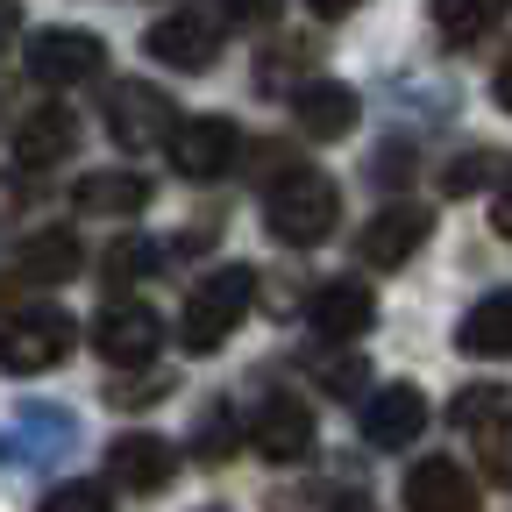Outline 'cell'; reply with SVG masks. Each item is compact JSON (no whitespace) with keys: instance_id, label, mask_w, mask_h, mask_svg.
Returning a JSON list of instances; mask_svg holds the SVG:
<instances>
[{"instance_id":"32","label":"cell","mask_w":512,"mask_h":512,"mask_svg":"<svg viewBox=\"0 0 512 512\" xmlns=\"http://www.w3.org/2000/svg\"><path fill=\"white\" fill-rule=\"evenodd\" d=\"M306 8H313L320 22H342V15H356V8H363V0H306Z\"/></svg>"},{"instance_id":"8","label":"cell","mask_w":512,"mask_h":512,"mask_svg":"<svg viewBox=\"0 0 512 512\" xmlns=\"http://www.w3.org/2000/svg\"><path fill=\"white\" fill-rule=\"evenodd\" d=\"M235 150H242V128L221 121V114H192V121H178V136H171L178 178H221V171H235Z\"/></svg>"},{"instance_id":"14","label":"cell","mask_w":512,"mask_h":512,"mask_svg":"<svg viewBox=\"0 0 512 512\" xmlns=\"http://www.w3.org/2000/svg\"><path fill=\"white\" fill-rule=\"evenodd\" d=\"M306 320H313V335H320V342H356L370 320H377V299H370V285L335 278V285H320V292H313Z\"/></svg>"},{"instance_id":"6","label":"cell","mask_w":512,"mask_h":512,"mask_svg":"<svg viewBox=\"0 0 512 512\" xmlns=\"http://www.w3.org/2000/svg\"><path fill=\"white\" fill-rule=\"evenodd\" d=\"M107 136H114L121 150H150V143L178 136V114H171V100H164L157 86L121 79V86L107 93Z\"/></svg>"},{"instance_id":"17","label":"cell","mask_w":512,"mask_h":512,"mask_svg":"<svg viewBox=\"0 0 512 512\" xmlns=\"http://www.w3.org/2000/svg\"><path fill=\"white\" fill-rule=\"evenodd\" d=\"M79 264H86V249H79L72 228H43V235H29L15 249V278L22 285H64V278H79Z\"/></svg>"},{"instance_id":"25","label":"cell","mask_w":512,"mask_h":512,"mask_svg":"<svg viewBox=\"0 0 512 512\" xmlns=\"http://www.w3.org/2000/svg\"><path fill=\"white\" fill-rule=\"evenodd\" d=\"M491 171H498V164H491V150H470L463 164H448V171H441V185H448V192H477Z\"/></svg>"},{"instance_id":"33","label":"cell","mask_w":512,"mask_h":512,"mask_svg":"<svg viewBox=\"0 0 512 512\" xmlns=\"http://www.w3.org/2000/svg\"><path fill=\"white\" fill-rule=\"evenodd\" d=\"M491 93H498V107H505V114H512V57H505V64H498V79H491Z\"/></svg>"},{"instance_id":"20","label":"cell","mask_w":512,"mask_h":512,"mask_svg":"<svg viewBox=\"0 0 512 512\" xmlns=\"http://www.w3.org/2000/svg\"><path fill=\"white\" fill-rule=\"evenodd\" d=\"M505 8H512V0H434V29H441L448 50H470V43H484L498 29Z\"/></svg>"},{"instance_id":"28","label":"cell","mask_w":512,"mask_h":512,"mask_svg":"<svg viewBox=\"0 0 512 512\" xmlns=\"http://www.w3.org/2000/svg\"><path fill=\"white\" fill-rule=\"evenodd\" d=\"M22 313H29V306H22V278L8 271V278H0V335H8L15 320H22Z\"/></svg>"},{"instance_id":"5","label":"cell","mask_w":512,"mask_h":512,"mask_svg":"<svg viewBox=\"0 0 512 512\" xmlns=\"http://www.w3.org/2000/svg\"><path fill=\"white\" fill-rule=\"evenodd\" d=\"M93 349H100V363H114V370H143V363L164 349V320H157L150 306H136V299H114V306H100V320H93Z\"/></svg>"},{"instance_id":"2","label":"cell","mask_w":512,"mask_h":512,"mask_svg":"<svg viewBox=\"0 0 512 512\" xmlns=\"http://www.w3.org/2000/svg\"><path fill=\"white\" fill-rule=\"evenodd\" d=\"M249 299H256V278H249V264H221V271H207L200 285H192L185 313H178V342H185L192 356H214V349H221V342L242 328Z\"/></svg>"},{"instance_id":"16","label":"cell","mask_w":512,"mask_h":512,"mask_svg":"<svg viewBox=\"0 0 512 512\" xmlns=\"http://www.w3.org/2000/svg\"><path fill=\"white\" fill-rule=\"evenodd\" d=\"M456 349H463V356H477V363L512 356V285L484 292V299L456 320Z\"/></svg>"},{"instance_id":"3","label":"cell","mask_w":512,"mask_h":512,"mask_svg":"<svg viewBox=\"0 0 512 512\" xmlns=\"http://www.w3.org/2000/svg\"><path fill=\"white\" fill-rule=\"evenodd\" d=\"M79 328V320L72 313H64V306H29L22 320H15V328L8 335H0V363H8L15 377H36V370H57L64 356H72V335Z\"/></svg>"},{"instance_id":"10","label":"cell","mask_w":512,"mask_h":512,"mask_svg":"<svg viewBox=\"0 0 512 512\" xmlns=\"http://www.w3.org/2000/svg\"><path fill=\"white\" fill-rule=\"evenodd\" d=\"M399 498H406V512H477V505H484V498H477V477H470L463 463H448V456L413 463Z\"/></svg>"},{"instance_id":"29","label":"cell","mask_w":512,"mask_h":512,"mask_svg":"<svg viewBox=\"0 0 512 512\" xmlns=\"http://www.w3.org/2000/svg\"><path fill=\"white\" fill-rule=\"evenodd\" d=\"M221 15H228V22H271L278 0H221Z\"/></svg>"},{"instance_id":"4","label":"cell","mask_w":512,"mask_h":512,"mask_svg":"<svg viewBox=\"0 0 512 512\" xmlns=\"http://www.w3.org/2000/svg\"><path fill=\"white\" fill-rule=\"evenodd\" d=\"M107 64V43L93 29H36L29 36V79L36 86H86L100 79Z\"/></svg>"},{"instance_id":"27","label":"cell","mask_w":512,"mask_h":512,"mask_svg":"<svg viewBox=\"0 0 512 512\" xmlns=\"http://www.w3.org/2000/svg\"><path fill=\"white\" fill-rule=\"evenodd\" d=\"M164 392H171L164 377H128V384H114L107 399H114V406H150V399H164Z\"/></svg>"},{"instance_id":"23","label":"cell","mask_w":512,"mask_h":512,"mask_svg":"<svg viewBox=\"0 0 512 512\" xmlns=\"http://www.w3.org/2000/svg\"><path fill=\"white\" fill-rule=\"evenodd\" d=\"M505 420V384H470L463 399H448V427H484Z\"/></svg>"},{"instance_id":"30","label":"cell","mask_w":512,"mask_h":512,"mask_svg":"<svg viewBox=\"0 0 512 512\" xmlns=\"http://www.w3.org/2000/svg\"><path fill=\"white\" fill-rule=\"evenodd\" d=\"M491 228H498V235L512 242V178L498 185V200H491Z\"/></svg>"},{"instance_id":"1","label":"cell","mask_w":512,"mask_h":512,"mask_svg":"<svg viewBox=\"0 0 512 512\" xmlns=\"http://www.w3.org/2000/svg\"><path fill=\"white\" fill-rule=\"evenodd\" d=\"M335 214H342V185H335L328 171H313V164L278 171V185L264 192V221H271V235L292 242V249L328 242V235H335Z\"/></svg>"},{"instance_id":"13","label":"cell","mask_w":512,"mask_h":512,"mask_svg":"<svg viewBox=\"0 0 512 512\" xmlns=\"http://www.w3.org/2000/svg\"><path fill=\"white\" fill-rule=\"evenodd\" d=\"M420 427H427V399H420V384H384V392L363 406V441L370 448H406V441H420Z\"/></svg>"},{"instance_id":"12","label":"cell","mask_w":512,"mask_h":512,"mask_svg":"<svg viewBox=\"0 0 512 512\" xmlns=\"http://www.w3.org/2000/svg\"><path fill=\"white\" fill-rule=\"evenodd\" d=\"M171 477H178V448L164 434H121L107 448V484L121 491H164Z\"/></svg>"},{"instance_id":"7","label":"cell","mask_w":512,"mask_h":512,"mask_svg":"<svg viewBox=\"0 0 512 512\" xmlns=\"http://www.w3.org/2000/svg\"><path fill=\"white\" fill-rule=\"evenodd\" d=\"M427 235H434V214L413 207V200H399V207H384V214L356 235V256H363L370 271H399V264H413V256L427 249Z\"/></svg>"},{"instance_id":"22","label":"cell","mask_w":512,"mask_h":512,"mask_svg":"<svg viewBox=\"0 0 512 512\" xmlns=\"http://www.w3.org/2000/svg\"><path fill=\"white\" fill-rule=\"evenodd\" d=\"M192 456H200V463L235 456V413H228V406H207V413H200V427H192Z\"/></svg>"},{"instance_id":"21","label":"cell","mask_w":512,"mask_h":512,"mask_svg":"<svg viewBox=\"0 0 512 512\" xmlns=\"http://www.w3.org/2000/svg\"><path fill=\"white\" fill-rule=\"evenodd\" d=\"M164 264V249L150 242V235H121V242H107V256H100V278L107 285H136V278H150Z\"/></svg>"},{"instance_id":"34","label":"cell","mask_w":512,"mask_h":512,"mask_svg":"<svg viewBox=\"0 0 512 512\" xmlns=\"http://www.w3.org/2000/svg\"><path fill=\"white\" fill-rule=\"evenodd\" d=\"M335 512H377V505H363V498H342V505H335Z\"/></svg>"},{"instance_id":"26","label":"cell","mask_w":512,"mask_h":512,"mask_svg":"<svg viewBox=\"0 0 512 512\" xmlns=\"http://www.w3.org/2000/svg\"><path fill=\"white\" fill-rule=\"evenodd\" d=\"M484 470H491L498 484H512V413H505V420L484 434Z\"/></svg>"},{"instance_id":"24","label":"cell","mask_w":512,"mask_h":512,"mask_svg":"<svg viewBox=\"0 0 512 512\" xmlns=\"http://www.w3.org/2000/svg\"><path fill=\"white\" fill-rule=\"evenodd\" d=\"M36 512H114L107 505V484H93V477H72V484H57Z\"/></svg>"},{"instance_id":"11","label":"cell","mask_w":512,"mask_h":512,"mask_svg":"<svg viewBox=\"0 0 512 512\" xmlns=\"http://www.w3.org/2000/svg\"><path fill=\"white\" fill-rule=\"evenodd\" d=\"M249 441L264 448L271 463H306V456H313V413H306V399H292V392H271L264 406H256V427H249Z\"/></svg>"},{"instance_id":"19","label":"cell","mask_w":512,"mask_h":512,"mask_svg":"<svg viewBox=\"0 0 512 512\" xmlns=\"http://www.w3.org/2000/svg\"><path fill=\"white\" fill-rule=\"evenodd\" d=\"M72 207L79 214H143L150 207V178L143 171H86L72 185Z\"/></svg>"},{"instance_id":"9","label":"cell","mask_w":512,"mask_h":512,"mask_svg":"<svg viewBox=\"0 0 512 512\" xmlns=\"http://www.w3.org/2000/svg\"><path fill=\"white\" fill-rule=\"evenodd\" d=\"M143 50L164 64V72H207V64L221 57V29H214L207 15L178 8V15H164V22H150Z\"/></svg>"},{"instance_id":"15","label":"cell","mask_w":512,"mask_h":512,"mask_svg":"<svg viewBox=\"0 0 512 512\" xmlns=\"http://www.w3.org/2000/svg\"><path fill=\"white\" fill-rule=\"evenodd\" d=\"M292 114H299V128H306L313 143H335V136H349V128L363 121V100L342 79H313V86H299Z\"/></svg>"},{"instance_id":"31","label":"cell","mask_w":512,"mask_h":512,"mask_svg":"<svg viewBox=\"0 0 512 512\" xmlns=\"http://www.w3.org/2000/svg\"><path fill=\"white\" fill-rule=\"evenodd\" d=\"M22 36V0H0V50Z\"/></svg>"},{"instance_id":"18","label":"cell","mask_w":512,"mask_h":512,"mask_svg":"<svg viewBox=\"0 0 512 512\" xmlns=\"http://www.w3.org/2000/svg\"><path fill=\"white\" fill-rule=\"evenodd\" d=\"M72 143H79V121L64 114V107H36L22 121V136H15V164L22 171H50V164L72 157Z\"/></svg>"}]
</instances>
